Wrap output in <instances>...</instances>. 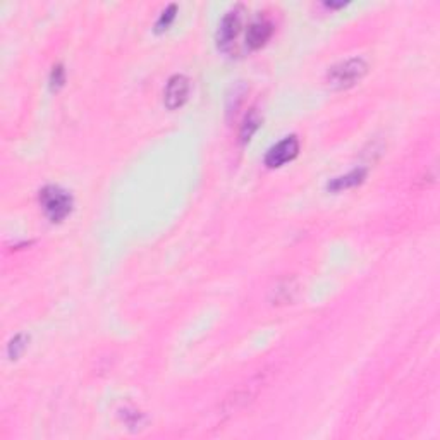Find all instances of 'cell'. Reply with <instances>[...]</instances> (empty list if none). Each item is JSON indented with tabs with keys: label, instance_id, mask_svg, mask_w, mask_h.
Wrapping results in <instances>:
<instances>
[{
	"label": "cell",
	"instance_id": "1",
	"mask_svg": "<svg viewBox=\"0 0 440 440\" xmlns=\"http://www.w3.org/2000/svg\"><path fill=\"white\" fill-rule=\"evenodd\" d=\"M368 72V64L361 57H351L329 69L327 84L332 89H349L360 83Z\"/></svg>",
	"mask_w": 440,
	"mask_h": 440
},
{
	"label": "cell",
	"instance_id": "2",
	"mask_svg": "<svg viewBox=\"0 0 440 440\" xmlns=\"http://www.w3.org/2000/svg\"><path fill=\"white\" fill-rule=\"evenodd\" d=\"M40 205L52 222H62L72 211V197L59 186H45L40 191Z\"/></svg>",
	"mask_w": 440,
	"mask_h": 440
},
{
	"label": "cell",
	"instance_id": "3",
	"mask_svg": "<svg viewBox=\"0 0 440 440\" xmlns=\"http://www.w3.org/2000/svg\"><path fill=\"white\" fill-rule=\"evenodd\" d=\"M243 23V11L241 7H234L227 12L222 18L217 30V47L220 50L227 52L232 47V43L238 38L239 31H241Z\"/></svg>",
	"mask_w": 440,
	"mask_h": 440
},
{
	"label": "cell",
	"instance_id": "4",
	"mask_svg": "<svg viewBox=\"0 0 440 440\" xmlns=\"http://www.w3.org/2000/svg\"><path fill=\"white\" fill-rule=\"evenodd\" d=\"M297 153H299V140L296 136H287L268 150L265 155V165L277 169V167H282L287 162L295 160Z\"/></svg>",
	"mask_w": 440,
	"mask_h": 440
},
{
	"label": "cell",
	"instance_id": "5",
	"mask_svg": "<svg viewBox=\"0 0 440 440\" xmlns=\"http://www.w3.org/2000/svg\"><path fill=\"white\" fill-rule=\"evenodd\" d=\"M189 79L182 75H176L167 81V87L164 89V105L169 110H177L187 101L189 97Z\"/></svg>",
	"mask_w": 440,
	"mask_h": 440
},
{
	"label": "cell",
	"instance_id": "6",
	"mask_svg": "<svg viewBox=\"0 0 440 440\" xmlns=\"http://www.w3.org/2000/svg\"><path fill=\"white\" fill-rule=\"evenodd\" d=\"M272 33H274V26L267 19H258V21L251 23L246 31V45L251 50H258L265 43L270 40Z\"/></svg>",
	"mask_w": 440,
	"mask_h": 440
},
{
	"label": "cell",
	"instance_id": "7",
	"mask_svg": "<svg viewBox=\"0 0 440 440\" xmlns=\"http://www.w3.org/2000/svg\"><path fill=\"white\" fill-rule=\"evenodd\" d=\"M366 177V170L365 169H354L346 176L336 177L329 182L327 187L330 191H342V189H349V187H354L365 181Z\"/></svg>",
	"mask_w": 440,
	"mask_h": 440
},
{
	"label": "cell",
	"instance_id": "8",
	"mask_svg": "<svg viewBox=\"0 0 440 440\" xmlns=\"http://www.w3.org/2000/svg\"><path fill=\"white\" fill-rule=\"evenodd\" d=\"M260 124H262V117H260V114L253 109L246 117H244V122L241 126V133H239V138H241L243 143H248V141L251 140V136H253V134L258 131Z\"/></svg>",
	"mask_w": 440,
	"mask_h": 440
},
{
	"label": "cell",
	"instance_id": "9",
	"mask_svg": "<svg viewBox=\"0 0 440 440\" xmlns=\"http://www.w3.org/2000/svg\"><path fill=\"white\" fill-rule=\"evenodd\" d=\"M28 337L24 336V334H19V336H16L14 339H12L9 342V348H7V353H9L11 360H18L19 356L24 353V349H26L28 346Z\"/></svg>",
	"mask_w": 440,
	"mask_h": 440
},
{
	"label": "cell",
	"instance_id": "10",
	"mask_svg": "<svg viewBox=\"0 0 440 440\" xmlns=\"http://www.w3.org/2000/svg\"><path fill=\"white\" fill-rule=\"evenodd\" d=\"M176 12H177V7L174 6V4H170L169 7H167V9L162 12V16L160 18H158V21H157V31L158 33H160V31H165L167 28L170 26V24L174 23V19H176Z\"/></svg>",
	"mask_w": 440,
	"mask_h": 440
},
{
	"label": "cell",
	"instance_id": "11",
	"mask_svg": "<svg viewBox=\"0 0 440 440\" xmlns=\"http://www.w3.org/2000/svg\"><path fill=\"white\" fill-rule=\"evenodd\" d=\"M64 83H66V69H64V66H60V64H57L50 72L52 92H59V89L64 87Z\"/></svg>",
	"mask_w": 440,
	"mask_h": 440
}]
</instances>
